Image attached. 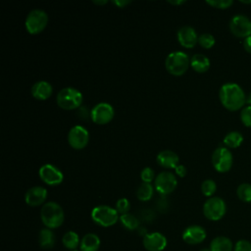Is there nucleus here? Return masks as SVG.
Listing matches in <instances>:
<instances>
[{
	"label": "nucleus",
	"instance_id": "f257e3e1",
	"mask_svg": "<svg viewBox=\"0 0 251 251\" xmlns=\"http://www.w3.org/2000/svg\"><path fill=\"white\" fill-rule=\"evenodd\" d=\"M222 105L228 111L235 112L246 104V94L241 86L234 82L224 83L219 91Z\"/></svg>",
	"mask_w": 251,
	"mask_h": 251
},
{
	"label": "nucleus",
	"instance_id": "f03ea898",
	"mask_svg": "<svg viewBox=\"0 0 251 251\" xmlns=\"http://www.w3.org/2000/svg\"><path fill=\"white\" fill-rule=\"evenodd\" d=\"M40 218L47 228H57L64 223L65 215L63 208L56 202L45 203L40 211Z\"/></svg>",
	"mask_w": 251,
	"mask_h": 251
},
{
	"label": "nucleus",
	"instance_id": "7ed1b4c3",
	"mask_svg": "<svg viewBox=\"0 0 251 251\" xmlns=\"http://www.w3.org/2000/svg\"><path fill=\"white\" fill-rule=\"evenodd\" d=\"M190 66L188 55L181 51L170 53L165 61L166 70L173 75H182Z\"/></svg>",
	"mask_w": 251,
	"mask_h": 251
},
{
	"label": "nucleus",
	"instance_id": "20e7f679",
	"mask_svg": "<svg viewBox=\"0 0 251 251\" xmlns=\"http://www.w3.org/2000/svg\"><path fill=\"white\" fill-rule=\"evenodd\" d=\"M82 94L76 88L68 86L61 89L56 97L58 106L63 110L77 109L82 103Z\"/></svg>",
	"mask_w": 251,
	"mask_h": 251
},
{
	"label": "nucleus",
	"instance_id": "39448f33",
	"mask_svg": "<svg viewBox=\"0 0 251 251\" xmlns=\"http://www.w3.org/2000/svg\"><path fill=\"white\" fill-rule=\"evenodd\" d=\"M91 219L98 226L108 227L114 226L120 220V217L115 208L107 205H99L92 209Z\"/></svg>",
	"mask_w": 251,
	"mask_h": 251
},
{
	"label": "nucleus",
	"instance_id": "423d86ee",
	"mask_svg": "<svg viewBox=\"0 0 251 251\" xmlns=\"http://www.w3.org/2000/svg\"><path fill=\"white\" fill-rule=\"evenodd\" d=\"M48 24V15L40 9L30 11L25 21V26L29 34H38L44 30Z\"/></svg>",
	"mask_w": 251,
	"mask_h": 251
},
{
	"label": "nucleus",
	"instance_id": "0eeeda50",
	"mask_svg": "<svg viewBox=\"0 0 251 251\" xmlns=\"http://www.w3.org/2000/svg\"><path fill=\"white\" fill-rule=\"evenodd\" d=\"M226 212V202L220 197H210L208 198L203 205L204 216L210 221H219L221 220Z\"/></svg>",
	"mask_w": 251,
	"mask_h": 251
},
{
	"label": "nucleus",
	"instance_id": "6e6552de",
	"mask_svg": "<svg viewBox=\"0 0 251 251\" xmlns=\"http://www.w3.org/2000/svg\"><path fill=\"white\" fill-rule=\"evenodd\" d=\"M233 163L232 154L226 147H218L212 154V165L219 173L228 172Z\"/></svg>",
	"mask_w": 251,
	"mask_h": 251
},
{
	"label": "nucleus",
	"instance_id": "1a4fd4ad",
	"mask_svg": "<svg viewBox=\"0 0 251 251\" xmlns=\"http://www.w3.org/2000/svg\"><path fill=\"white\" fill-rule=\"evenodd\" d=\"M230 32L239 38H246L251 35V21L244 15L233 16L229 21Z\"/></svg>",
	"mask_w": 251,
	"mask_h": 251
},
{
	"label": "nucleus",
	"instance_id": "9d476101",
	"mask_svg": "<svg viewBox=\"0 0 251 251\" xmlns=\"http://www.w3.org/2000/svg\"><path fill=\"white\" fill-rule=\"evenodd\" d=\"M115 116L114 108L106 102L96 104L90 111V118L96 125H106L110 123Z\"/></svg>",
	"mask_w": 251,
	"mask_h": 251
},
{
	"label": "nucleus",
	"instance_id": "9b49d317",
	"mask_svg": "<svg viewBox=\"0 0 251 251\" xmlns=\"http://www.w3.org/2000/svg\"><path fill=\"white\" fill-rule=\"evenodd\" d=\"M155 189L162 195H168L172 193L177 185L176 176L170 172H162L157 175L154 180Z\"/></svg>",
	"mask_w": 251,
	"mask_h": 251
},
{
	"label": "nucleus",
	"instance_id": "f8f14e48",
	"mask_svg": "<svg viewBox=\"0 0 251 251\" xmlns=\"http://www.w3.org/2000/svg\"><path fill=\"white\" fill-rule=\"evenodd\" d=\"M89 141V133L86 128L81 126H74L68 133V143L75 150L83 149Z\"/></svg>",
	"mask_w": 251,
	"mask_h": 251
},
{
	"label": "nucleus",
	"instance_id": "ddd939ff",
	"mask_svg": "<svg viewBox=\"0 0 251 251\" xmlns=\"http://www.w3.org/2000/svg\"><path fill=\"white\" fill-rule=\"evenodd\" d=\"M39 177L48 185H58L63 182L64 175L57 167L52 164H44L38 171Z\"/></svg>",
	"mask_w": 251,
	"mask_h": 251
},
{
	"label": "nucleus",
	"instance_id": "4468645a",
	"mask_svg": "<svg viewBox=\"0 0 251 251\" xmlns=\"http://www.w3.org/2000/svg\"><path fill=\"white\" fill-rule=\"evenodd\" d=\"M143 246L148 251H162L167 246V238L161 232L147 233L143 237Z\"/></svg>",
	"mask_w": 251,
	"mask_h": 251
},
{
	"label": "nucleus",
	"instance_id": "2eb2a0df",
	"mask_svg": "<svg viewBox=\"0 0 251 251\" xmlns=\"http://www.w3.org/2000/svg\"><path fill=\"white\" fill-rule=\"evenodd\" d=\"M177 41L184 48H193L198 43V35L192 26L184 25L177 30Z\"/></svg>",
	"mask_w": 251,
	"mask_h": 251
},
{
	"label": "nucleus",
	"instance_id": "dca6fc26",
	"mask_svg": "<svg viewBox=\"0 0 251 251\" xmlns=\"http://www.w3.org/2000/svg\"><path fill=\"white\" fill-rule=\"evenodd\" d=\"M47 190L42 186H33L27 189L25 195V201L28 206L37 207L43 204L47 198Z\"/></svg>",
	"mask_w": 251,
	"mask_h": 251
},
{
	"label": "nucleus",
	"instance_id": "f3484780",
	"mask_svg": "<svg viewBox=\"0 0 251 251\" xmlns=\"http://www.w3.org/2000/svg\"><path fill=\"white\" fill-rule=\"evenodd\" d=\"M206 238V230L200 226H190L186 227L182 232V239L184 242L190 245L199 244Z\"/></svg>",
	"mask_w": 251,
	"mask_h": 251
},
{
	"label": "nucleus",
	"instance_id": "a211bd4d",
	"mask_svg": "<svg viewBox=\"0 0 251 251\" xmlns=\"http://www.w3.org/2000/svg\"><path fill=\"white\" fill-rule=\"evenodd\" d=\"M157 163L166 169H176L179 162L177 154L172 150H163L157 155Z\"/></svg>",
	"mask_w": 251,
	"mask_h": 251
},
{
	"label": "nucleus",
	"instance_id": "6ab92c4d",
	"mask_svg": "<svg viewBox=\"0 0 251 251\" xmlns=\"http://www.w3.org/2000/svg\"><path fill=\"white\" fill-rule=\"evenodd\" d=\"M52 93L53 87L48 81L39 80L31 86V95L37 100H46L52 95Z\"/></svg>",
	"mask_w": 251,
	"mask_h": 251
},
{
	"label": "nucleus",
	"instance_id": "aec40b11",
	"mask_svg": "<svg viewBox=\"0 0 251 251\" xmlns=\"http://www.w3.org/2000/svg\"><path fill=\"white\" fill-rule=\"evenodd\" d=\"M190 67L196 73H206L210 69V60L203 54H195L190 59Z\"/></svg>",
	"mask_w": 251,
	"mask_h": 251
},
{
	"label": "nucleus",
	"instance_id": "412c9836",
	"mask_svg": "<svg viewBox=\"0 0 251 251\" xmlns=\"http://www.w3.org/2000/svg\"><path fill=\"white\" fill-rule=\"evenodd\" d=\"M99 247L100 238L94 233H87L80 240V251H98Z\"/></svg>",
	"mask_w": 251,
	"mask_h": 251
},
{
	"label": "nucleus",
	"instance_id": "4be33fe9",
	"mask_svg": "<svg viewBox=\"0 0 251 251\" xmlns=\"http://www.w3.org/2000/svg\"><path fill=\"white\" fill-rule=\"evenodd\" d=\"M211 251H232L233 245L229 238L226 236L215 237L210 244Z\"/></svg>",
	"mask_w": 251,
	"mask_h": 251
},
{
	"label": "nucleus",
	"instance_id": "5701e85b",
	"mask_svg": "<svg viewBox=\"0 0 251 251\" xmlns=\"http://www.w3.org/2000/svg\"><path fill=\"white\" fill-rule=\"evenodd\" d=\"M38 242L41 248L51 249L55 244V234L50 228H43L38 234Z\"/></svg>",
	"mask_w": 251,
	"mask_h": 251
},
{
	"label": "nucleus",
	"instance_id": "b1692460",
	"mask_svg": "<svg viewBox=\"0 0 251 251\" xmlns=\"http://www.w3.org/2000/svg\"><path fill=\"white\" fill-rule=\"evenodd\" d=\"M224 144L226 148H237L239 147L243 142V135L236 130L228 132L223 140Z\"/></svg>",
	"mask_w": 251,
	"mask_h": 251
},
{
	"label": "nucleus",
	"instance_id": "393cba45",
	"mask_svg": "<svg viewBox=\"0 0 251 251\" xmlns=\"http://www.w3.org/2000/svg\"><path fill=\"white\" fill-rule=\"evenodd\" d=\"M62 242H63L64 246H65L67 249H70L71 251H72V250H75L76 247L80 244V240H79L78 234H77L76 232L73 231V230L67 231V232L63 235Z\"/></svg>",
	"mask_w": 251,
	"mask_h": 251
},
{
	"label": "nucleus",
	"instance_id": "a878e982",
	"mask_svg": "<svg viewBox=\"0 0 251 251\" xmlns=\"http://www.w3.org/2000/svg\"><path fill=\"white\" fill-rule=\"evenodd\" d=\"M120 222H121L122 226L124 227H126V229H128V230H134V229H137L139 227L138 219L135 216H133L129 213L121 215L120 216Z\"/></svg>",
	"mask_w": 251,
	"mask_h": 251
},
{
	"label": "nucleus",
	"instance_id": "bb28decb",
	"mask_svg": "<svg viewBox=\"0 0 251 251\" xmlns=\"http://www.w3.org/2000/svg\"><path fill=\"white\" fill-rule=\"evenodd\" d=\"M154 193V188L151 183H141L136 191V196L140 201H148L152 198Z\"/></svg>",
	"mask_w": 251,
	"mask_h": 251
},
{
	"label": "nucleus",
	"instance_id": "cd10ccee",
	"mask_svg": "<svg viewBox=\"0 0 251 251\" xmlns=\"http://www.w3.org/2000/svg\"><path fill=\"white\" fill-rule=\"evenodd\" d=\"M236 195L241 201L251 203V184L246 182L239 184L236 189Z\"/></svg>",
	"mask_w": 251,
	"mask_h": 251
},
{
	"label": "nucleus",
	"instance_id": "c85d7f7f",
	"mask_svg": "<svg viewBox=\"0 0 251 251\" xmlns=\"http://www.w3.org/2000/svg\"><path fill=\"white\" fill-rule=\"evenodd\" d=\"M217 190V184L213 179H205L201 183V192L207 197H213Z\"/></svg>",
	"mask_w": 251,
	"mask_h": 251
},
{
	"label": "nucleus",
	"instance_id": "c756f323",
	"mask_svg": "<svg viewBox=\"0 0 251 251\" xmlns=\"http://www.w3.org/2000/svg\"><path fill=\"white\" fill-rule=\"evenodd\" d=\"M216 39L215 37L210 34V33H202L199 37H198V43L201 47L205 48V49H210L215 45Z\"/></svg>",
	"mask_w": 251,
	"mask_h": 251
},
{
	"label": "nucleus",
	"instance_id": "7c9ffc66",
	"mask_svg": "<svg viewBox=\"0 0 251 251\" xmlns=\"http://www.w3.org/2000/svg\"><path fill=\"white\" fill-rule=\"evenodd\" d=\"M206 3L210 6H212L213 8L225 10V9L229 8L233 4V1L232 0H212V1L207 0Z\"/></svg>",
	"mask_w": 251,
	"mask_h": 251
},
{
	"label": "nucleus",
	"instance_id": "2f4dec72",
	"mask_svg": "<svg viewBox=\"0 0 251 251\" xmlns=\"http://www.w3.org/2000/svg\"><path fill=\"white\" fill-rule=\"evenodd\" d=\"M115 209L117 210L118 213L121 215L127 214L129 209H130V203L126 198H121L116 202V207Z\"/></svg>",
	"mask_w": 251,
	"mask_h": 251
},
{
	"label": "nucleus",
	"instance_id": "473e14b6",
	"mask_svg": "<svg viewBox=\"0 0 251 251\" xmlns=\"http://www.w3.org/2000/svg\"><path fill=\"white\" fill-rule=\"evenodd\" d=\"M240 120L245 126L251 127V106H245L241 109Z\"/></svg>",
	"mask_w": 251,
	"mask_h": 251
},
{
	"label": "nucleus",
	"instance_id": "72a5a7b5",
	"mask_svg": "<svg viewBox=\"0 0 251 251\" xmlns=\"http://www.w3.org/2000/svg\"><path fill=\"white\" fill-rule=\"evenodd\" d=\"M140 177H141V180L145 183H150L152 180H155V178H156L153 169H151L149 167H146L141 171Z\"/></svg>",
	"mask_w": 251,
	"mask_h": 251
},
{
	"label": "nucleus",
	"instance_id": "f704fd0d",
	"mask_svg": "<svg viewBox=\"0 0 251 251\" xmlns=\"http://www.w3.org/2000/svg\"><path fill=\"white\" fill-rule=\"evenodd\" d=\"M233 251H251V243L245 239L236 242Z\"/></svg>",
	"mask_w": 251,
	"mask_h": 251
},
{
	"label": "nucleus",
	"instance_id": "c9c22d12",
	"mask_svg": "<svg viewBox=\"0 0 251 251\" xmlns=\"http://www.w3.org/2000/svg\"><path fill=\"white\" fill-rule=\"evenodd\" d=\"M175 172H176V174L178 176L184 177V176H186V174H187V169H186L185 166L179 164V165H177L176 168L175 169Z\"/></svg>",
	"mask_w": 251,
	"mask_h": 251
},
{
	"label": "nucleus",
	"instance_id": "e433bc0d",
	"mask_svg": "<svg viewBox=\"0 0 251 251\" xmlns=\"http://www.w3.org/2000/svg\"><path fill=\"white\" fill-rule=\"evenodd\" d=\"M243 48L247 53L251 54V35L243 39Z\"/></svg>",
	"mask_w": 251,
	"mask_h": 251
},
{
	"label": "nucleus",
	"instance_id": "4c0bfd02",
	"mask_svg": "<svg viewBox=\"0 0 251 251\" xmlns=\"http://www.w3.org/2000/svg\"><path fill=\"white\" fill-rule=\"evenodd\" d=\"M113 3L116 6H118L119 8H124L126 5H128L130 3V1L129 0H118V1H113Z\"/></svg>",
	"mask_w": 251,
	"mask_h": 251
},
{
	"label": "nucleus",
	"instance_id": "58836bf2",
	"mask_svg": "<svg viewBox=\"0 0 251 251\" xmlns=\"http://www.w3.org/2000/svg\"><path fill=\"white\" fill-rule=\"evenodd\" d=\"M168 2L172 5H181V4L185 3V1H168Z\"/></svg>",
	"mask_w": 251,
	"mask_h": 251
},
{
	"label": "nucleus",
	"instance_id": "ea45409f",
	"mask_svg": "<svg viewBox=\"0 0 251 251\" xmlns=\"http://www.w3.org/2000/svg\"><path fill=\"white\" fill-rule=\"evenodd\" d=\"M246 104L247 106H251V92L246 96Z\"/></svg>",
	"mask_w": 251,
	"mask_h": 251
},
{
	"label": "nucleus",
	"instance_id": "a19ab883",
	"mask_svg": "<svg viewBox=\"0 0 251 251\" xmlns=\"http://www.w3.org/2000/svg\"><path fill=\"white\" fill-rule=\"evenodd\" d=\"M94 4H97V5H104V4H107L108 1L107 0H103V1H93Z\"/></svg>",
	"mask_w": 251,
	"mask_h": 251
},
{
	"label": "nucleus",
	"instance_id": "79ce46f5",
	"mask_svg": "<svg viewBox=\"0 0 251 251\" xmlns=\"http://www.w3.org/2000/svg\"><path fill=\"white\" fill-rule=\"evenodd\" d=\"M241 3H244V4H251V1H241Z\"/></svg>",
	"mask_w": 251,
	"mask_h": 251
},
{
	"label": "nucleus",
	"instance_id": "37998d69",
	"mask_svg": "<svg viewBox=\"0 0 251 251\" xmlns=\"http://www.w3.org/2000/svg\"><path fill=\"white\" fill-rule=\"evenodd\" d=\"M200 251H211V249H208V248H202Z\"/></svg>",
	"mask_w": 251,
	"mask_h": 251
},
{
	"label": "nucleus",
	"instance_id": "c03bdc74",
	"mask_svg": "<svg viewBox=\"0 0 251 251\" xmlns=\"http://www.w3.org/2000/svg\"><path fill=\"white\" fill-rule=\"evenodd\" d=\"M72 251H77V250H72Z\"/></svg>",
	"mask_w": 251,
	"mask_h": 251
}]
</instances>
